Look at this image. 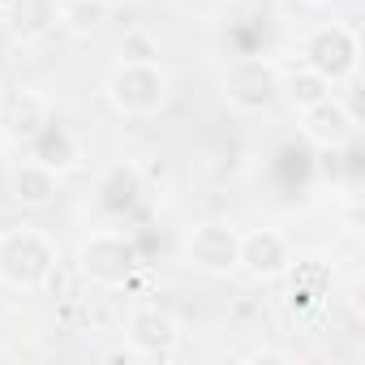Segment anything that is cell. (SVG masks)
Listing matches in <instances>:
<instances>
[{
	"instance_id": "6da1fadb",
	"label": "cell",
	"mask_w": 365,
	"mask_h": 365,
	"mask_svg": "<svg viewBox=\"0 0 365 365\" xmlns=\"http://www.w3.org/2000/svg\"><path fill=\"white\" fill-rule=\"evenodd\" d=\"M138 327H142V331H133L138 344H150V348H172L176 344V331H172L168 318H142Z\"/></svg>"
}]
</instances>
